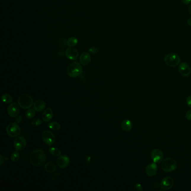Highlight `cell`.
<instances>
[{
  "label": "cell",
  "mask_w": 191,
  "mask_h": 191,
  "mask_svg": "<svg viewBox=\"0 0 191 191\" xmlns=\"http://www.w3.org/2000/svg\"><path fill=\"white\" fill-rule=\"evenodd\" d=\"M46 156L45 151L41 149L33 150L29 156V160L31 165L36 167H40L46 161Z\"/></svg>",
  "instance_id": "cell-1"
},
{
  "label": "cell",
  "mask_w": 191,
  "mask_h": 191,
  "mask_svg": "<svg viewBox=\"0 0 191 191\" xmlns=\"http://www.w3.org/2000/svg\"><path fill=\"white\" fill-rule=\"evenodd\" d=\"M83 73V67L80 63L78 62L71 63L67 68V75L72 78L80 76Z\"/></svg>",
  "instance_id": "cell-2"
},
{
  "label": "cell",
  "mask_w": 191,
  "mask_h": 191,
  "mask_svg": "<svg viewBox=\"0 0 191 191\" xmlns=\"http://www.w3.org/2000/svg\"><path fill=\"white\" fill-rule=\"evenodd\" d=\"M18 104L21 108L27 109L31 108L34 104L33 99L28 94H23L18 98Z\"/></svg>",
  "instance_id": "cell-3"
},
{
  "label": "cell",
  "mask_w": 191,
  "mask_h": 191,
  "mask_svg": "<svg viewBox=\"0 0 191 191\" xmlns=\"http://www.w3.org/2000/svg\"><path fill=\"white\" fill-rule=\"evenodd\" d=\"M177 167L176 160L172 158H167L162 161L161 168L165 173H170L175 171Z\"/></svg>",
  "instance_id": "cell-4"
},
{
  "label": "cell",
  "mask_w": 191,
  "mask_h": 191,
  "mask_svg": "<svg viewBox=\"0 0 191 191\" xmlns=\"http://www.w3.org/2000/svg\"><path fill=\"white\" fill-rule=\"evenodd\" d=\"M164 62L169 67H176L179 65L181 58L176 53H168L164 57Z\"/></svg>",
  "instance_id": "cell-5"
},
{
  "label": "cell",
  "mask_w": 191,
  "mask_h": 191,
  "mask_svg": "<svg viewBox=\"0 0 191 191\" xmlns=\"http://www.w3.org/2000/svg\"><path fill=\"white\" fill-rule=\"evenodd\" d=\"M6 133L11 137H17L21 133V129L19 124L16 123H10L6 127Z\"/></svg>",
  "instance_id": "cell-6"
},
{
  "label": "cell",
  "mask_w": 191,
  "mask_h": 191,
  "mask_svg": "<svg viewBox=\"0 0 191 191\" xmlns=\"http://www.w3.org/2000/svg\"><path fill=\"white\" fill-rule=\"evenodd\" d=\"M42 139L45 144L49 146L53 145L55 142V136L52 132L46 130L42 133Z\"/></svg>",
  "instance_id": "cell-7"
},
{
  "label": "cell",
  "mask_w": 191,
  "mask_h": 191,
  "mask_svg": "<svg viewBox=\"0 0 191 191\" xmlns=\"http://www.w3.org/2000/svg\"><path fill=\"white\" fill-rule=\"evenodd\" d=\"M151 158L155 163H159L163 160L164 154L160 149H153L151 152Z\"/></svg>",
  "instance_id": "cell-8"
},
{
  "label": "cell",
  "mask_w": 191,
  "mask_h": 191,
  "mask_svg": "<svg viewBox=\"0 0 191 191\" xmlns=\"http://www.w3.org/2000/svg\"><path fill=\"white\" fill-rule=\"evenodd\" d=\"M174 184V180L171 176L164 178L160 182V188L164 191L171 190Z\"/></svg>",
  "instance_id": "cell-9"
},
{
  "label": "cell",
  "mask_w": 191,
  "mask_h": 191,
  "mask_svg": "<svg viewBox=\"0 0 191 191\" xmlns=\"http://www.w3.org/2000/svg\"><path fill=\"white\" fill-rule=\"evenodd\" d=\"M26 141L24 137L21 136H18L16 137L14 141V146L16 150L21 151L26 147Z\"/></svg>",
  "instance_id": "cell-10"
},
{
  "label": "cell",
  "mask_w": 191,
  "mask_h": 191,
  "mask_svg": "<svg viewBox=\"0 0 191 191\" xmlns=\"http://www.w3.org/2000/svg\"><path fill=\"white\" fill-rule=\"evenodd\" d=\"M66 57L70 60H77L79 56V53L78 49L74 47H68L65 51Z\"/></svg>",
  "instance_id": "cell-11"
},
{
  "label": "cell",
  "mask_w": 191,
  "mask_h": 191,
  "mask_svg": "<svg viewBox=\"0 0 191 191\" xmlns=\"http://www.w3.org/2000/svg\"><path fill=\"white\" fill-rule=\"evenodd\" d=\"M20 112L19 105L16 103L11 104L7 108V113L11 118H15Z\"/></svg>",
  "instance_id": "cell-12"
},
{
  "label": "cell",
  "mask_w": 191,
  "mask_h": 191,
  "mask_svg": "<svg viewBox=\"0 0 191 191\" xmlns=\"http://www.w3.org/2000/svg\"><path fill=\"white\" fill-rule=\"evenodd\" d=\"M178 70L181 75L184 77H188L191 75V67L186 62L181 63L178 67Z\"/></svg>",
  "instance_id": "cell-13"
},
{
  "label": "cell",
  "mask_w": 191,
  "mask_h": 191,
  "mask_svg": "<svg viewBox=\"0 0 191 191\" xmlns=\"http://www.w3.org/2000/svg\"><path fill=\"white\" fill-rule=\"evenodd\" d=\"M70 163V159L67 155L59 156L57 160V164L60 168H66Z\"/></svg>",
  "instance_id": "cell-14"
},
{
  "label": "cell",
  "mask_w": 191,
  "mask_h": 191,
  "mask_svg": "<svg viewBox=\"0 0 191 191\" xmlns=\"http://www.w3.org/2000/svg\"><path fill=\"white\" fill-rule=\"evenodd\" d=\"M158 171V166L154 162L147 165L145 169V173L147 176H153L156 174Z\"/></svg>",
  "instance_id": "cell-15"
},
{
  "label": "cell",
  "mask_w": 191,
  "mask_h": 191,
  "mask_svg": "<svg viewBox=\"0 0 191 191\" xmlns=\"http://www.w3.org/2000/svg\"><path fill=\"white\" fill-rule=\"evenodd\" d=\"M41 118L44 122H49L53 118V112L52 109L46 108L44 110L41 115Z\"/></svg>",
  "instance_id": "cell-16"
},
{
  "label": "cell",
  "mask_w": 191,
  "mask_h": 191,
  "mask_svg": "<svg viewBox=\"0 0 191 191\" xmlns=\"http://www.w3.org/2000/svg\"><path fill=\"white\" fill-rule=\"evenodd\" d=\"M80 62L83 66H88L91 62V56L88 52H83L80 56Z\"/></svg>",
  "instance_id": "cell-17"
},
{
  "label": "cell",
  "mask_w": 191,
  "mask_h": 191,
  "mask_svg": "<svg viewBox=\"0 0 191 191\" xmlns=\"http://www.w3.org/2000/svg\"><path fill=\"white\" fill-rule=\"evenodd\" d=\"M46 107V104L45 102L42 100H37L33 104L34 109L36 110V112H41L44 110Z\"/></svg>",
  "instance_id": "cell-18"
},
{
  "label": "cell",
  "mask_w": 191,
  "mask_h": 191,
  "mask_svg": "<svg viewBox=\"0 0 191 191\" xmlns=\"http://www.w3.org/2000/svg\"><path fill=\"white\" fill-rule=\"evenodd\" d=\"M133 125L129 119H124L121 123V128L125 132H129L132 129Z\"/></svg>",
  "instance_id": "cell-19"
},
{
  "label": "cell",
  "mask_w": 191,
  "mask_h": 191,
  "mask_svg": "<svg viewBox=\"0 0 191 191\" xmlns=\"http://www.w3.org/2000/svg\"><path fill=\"white\" fill-rule=\"evenodd\" d=\"M44 169L47 173H53L57 170V166L53 163L48 162L44 165Z\"/></svg>",
  "instance_id": "cell-20"
},
{
  "label": "cell",
  "mask_w": 191,
  "mask_h": 191,
  "mask_svg": "<svg viewBox=\"0 0 191 191\" xmlns=\"http://www.w3.org/2000/svg\"><path fill=\"white\" fill-rule=\"evenodd\" d=\"M78 39L75 36L70 37L66 42V44L68 47H74L78 44Z\"/></svg>",
  "instance_id": "cell-21"
},
{
  "label": "cell",
  "mask_w": 191,
  "mask_h": 191,
  "mask_svg": "<svg viewBox=\"0 0 191 191\" xmlns=\"http://www.w3.org/2000/svg\"><path fill=\"white\" fill-rule=\"evenodd\" d=\"M48 127L53 131H58L61 129V125L57 122H52L48 124Z\"/></svg>",
  "instance_id": "cell-22"
},
{
  "label": "cell",
  "mask_w": 191,
  "mask_h": 191,
  "mask_svg": "<svg viewBox=\"0 0 191 191\" xmlns=\"http://www.w3.org/2000/svg\"><path fill=\"white\" fill-rule=\"evenodd\" d=\"M2 101L6 104L11 103L13 101V98L12 96L9 94H5L1 97Z\"/></svg>",
  "instance_id": "cell-23"
},
{
  "label": "cell",
  "mask_w": 191,
  "mask_h": 191,
  "mask_svg": "<svg viewBox=\"0 0 191 191\" xmlns=\"http://www.w3.org/2000/svg\"><path fill=\"white\" fill-rule=\"evenodd\" d=\"M49 152L54 156H60L61 155V151L55 147H50L48 149Z\"/></svg>",
  "instance_id": "cell-24"
},
{
  "label": "cell",
  "mask_w": 191,
  "mask_h": 191,
  "mask_svg": "<svg viewBox=\"0 0 191 191\" xmlns=\"http://www.w3.org/2000/svg\"><path fill=\"white\" fill-rule=\"evenodd\" d=\"M36 110L34 109H28L25 113V116L26 118L28 119L33 118L36 115Z\"/></svg>",
  "instance_id": "cell-25"
},
{
  "label": "cell",
  "mask_w": 191,
  "mask_h": 191,
  "mask_svg": "<svg viewBox=\"0 0 191 191\" xmlns=\"http://www.w3.org/2000/svg\"><path fill=\"white\" fill-rule=\"evenodd\" d=\"M19 158H20V154L17 150L13 152L11 156V160L12 162H17L19 160Z\"/></svg>",
  "instance_id": "cell-26"
},
{
  "label": "cell",
  "mask_w": 191,
  "mask_h": 191,
  "mask_svg": "<svg viewBox=\"0 0 191 191\" xmlns=\"http://www.w3.org/2000/svg\"><path fill=\"white\" fill-rule=\"evenodd\" d=\"M42 123H43V122L40 119L36 118L32 120L31 124L34 127H38V126H41L42 124Z\"/></svg>",
  "instance_id": "cell-27"
},
{
  "label": "cell",
  "mask_w": 191,
  "mask_h": 191,
  "mask_svg": "<svg viewBox=\"0 0 191 191\" xmlns=\"http://www.w3.org/2000/svg\"><path fill=\"white\" fill-rule=\"evenodd\" d=\"M89 51L92 54H97L98 52V48H97L95 46H93V47L89 48Z\"/></svg>",
  "instance_id": "cell-28"
},
{
  "label": "cell",
  "mask_w": 191,
  "mask_h": 191,
  "mask_svg": "<svg viewBox=\"0 0 191 191\" xmlns=\"http://www.w3.org/2000/svg\"><path fill=\"white\" fill-rule=\"evenodd\" d=\"M134 189H135L136 191H143L142 187L141 186V184H139V183H137V184H135V186H134Z\"/></svg>",
  "instance_id": "cell-29"
},
{
  "label": "cell",
  "mask_w": 191,
  "mask_h": 191,
  "mask_svg": "<svg viewBox=\"0 0 191 191\" xmlns=\"http://www.w3.org/2000/svg\"><path fill=\"white\" fill-rule=\"evenodd\" d=\"M186 103L187 105L191 108V95L188 96L186 99Z\"/></svg>",
  "instance_id": "cell-30"
},
{
  "label": "cell",
  "mask_w": 191,
  "mask_h": 191,
  "mask_svg": "<svg viewBox=\"0 0 191 191\" xmlns=\"http://www.w3.org/2000/svg\"><path fill=\"white\" fill-rule=\"evenodd\" d=\"M22 120H23V118H22V116L21 115H17L15 118V122L17 124H19L21 122H22Z\"/></svg>",
  "instance_id": "cell-31"
},
{
  "label": "cell",
  "mask_w": 191,
  "mask_h": 191,
  "mask_svg": "<svg viewBox=\"0 0 191 191\" xmlns=\"http://www.w3.org/2000/svg\"><path fill=\"white\" fill-rule=\"evenodd\" d=\"M186 118L187 119L188 121H191V109L188 110L186 114Z\"/></svg>",
  "instance_id": "cell-32"
},
{
  "label": "cell",
  "mask_w": 191,
  "mask_h": 191,
  "mask_svg": "<svg viewBox=\"0 0 191 191\" xmlns=\"http://www.w3.org/2000/svg\"><path fill=\"white\" fill-rule=\"evenodd\" d=\"M159 187H160V184H159V183L158 182H155L153 184H152V187L153 188H155V189H157Z\"/></svg>",
  "instance_id": "cell-33"
},
{
  "label": "cell",
  "mask_w": 191,
  "mask_h": 191,
  "mask_svg": "<svg viewBox=\"0 0 191 191\" xmlns=\"http://www.w3.org/2000/svg\"><path fill=\"white\" fill-rule=\"evenodd\" d=\"M182 1L184 5H186L190 4L191 2V0H182Z\"/></svg>",
  "instance_id": "cell-34"
},
{
  "label": "cell",
  "mask_w": 191,
  "mask_h": 191,
  "mask_svg": "<svg viewBox=\"0 0 191 191\" xmlns=\"http://www.w3.org/2000/svg\"><path fill=\"white\" fill-rule=\"evenodd\" d=\"M0 161H1L0 166H2V165H3V163H4V159H3L2 155H0Z\"/></svg>",
  "instance_id": "cell-35"
},
{
  "label": "cell",
  "mask_w": 191,
  "mask_h": 191,
  "mask_svg": "<svg viewBox=\"0 0 191 191\" xmlns=\"http://www.w3.org/2000/svg\"><path fill=\"white\" fill-rule=\"evenodd\" d=\"M187 23L189 26H191V17L188 19V20H187Z\"/></svg>",
  "instance_id": "cell-36"
},
{
  "label": "cell",
  "mask_w": 191,
  "mask_h": 191,
  "mask_svg": "<svg viewBox=\"0 0 191 191\" xmlns=\"http://www.w3.org/2000/svg\"><path fill=\"white\" fill-rule=\"evenodd\" d=\"M188 11H189L190 14L191 15V4H190V6H189V8H188Z\"/></svg>",
  "instance_id": "cell-37"
}]
</instances>
